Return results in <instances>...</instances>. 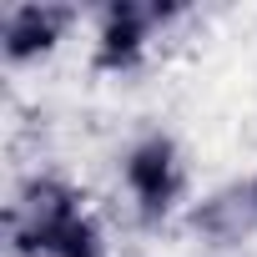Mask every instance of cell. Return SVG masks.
Returning a JSON list of instances; mask_svg holds the SVG:
<instances>
[{
	"instance_id": "6da1fadb",
	"label": "cell",
	"mask_w": 257,
	"mask_h": 257,
	"mask_svg": "<svg viewBox=\"0 0 257 257\" xmlns=\"http://www.w3.org/2000/svg\"><path fill=\"white\" fill-rule=\"evenodd\" d=\"M11 257H111V237L91 197L61 172H31L6 207Z\"/></svg>"
},
{
	"instance_id": "7a4b0ae2",
	"label": "cell",
	"mask_w": 257,
	"mask_h": 257,
	"mask_svg": "<svg viewBox=\"0 0 257 257\" xmlns=\"http://www.w3.org/2000/svg\"><path fill=\"white\" fill-rule=\"evenodd\" d=\"M116 182L126 192V207L142 227H167L172 217H182L192 172H187V152L172 132H142L121 147L116 157Z\"/></svg>"
},
{
	"instance_id": "3957f363",
	"label": "cell",
	"mask_w": 257,
	"mask_h": 257,
	"mask_svg": "<svg viewBox=\"0 0 257 257\" xmlns=\"http://www.w3.org/2000/svg\"><path fill=\"white\" fill-rule=\"evenodd\" d=\"M187 16V6L177 0H106L91 16V71L96 76H137L152 61L157 36H167V26H177Z\"/></svg>"
},
{
	"instance_id": "277c9868",
	"label": "cell",
	"mask_w": 257,
	"mask_h": 257,
	"mask_svg": "<svg viewBox=\"0 0 257 257\" xmlns=\"http://www.w3.org/2000/svg\"><path fill=\"white\" fill-rule=\"evenodd\" d=\"M81 26L76 6H61V0H21V6H6L0 16V56H6L11 71L41 66L51 61Z\"/></svg>"
},
{
	"instance_id": "5b68a950",
	"label": "cell",
	"mask_w": 257,
	"mask_h": 257,
	"mask_svg": "<svg viewBox=\"0 0 257 257\" xmlns=\"http://www.w3.org/2000/svg\"><path fill=\"white\" fill-rule=\"evenodd\" d=\"M187 227L212 247H242L247 237H257V217H252V207L242 197V182H227V187L207 192L202 202H192Z\"/></svg>"
},
{
	"instance_id": "8992f818",
	"label": "cell",
	"mask_w": 257,
	"mask_h": 257,
	"mask_svg": "<svg viewBox=\"0 0 257 257\" xmlns=\"http://www.w3.org/2000/svg\"><path fill=\"white\" fill-rule=\"evenodd\" d=\"M242 197H247V207H252V217H257V172L242 177Z\"/></svg>"
}]
</instances>
